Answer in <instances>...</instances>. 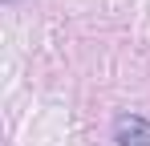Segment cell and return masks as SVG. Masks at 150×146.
<instances>
[{
	"mask_svg": "<svg viewBox=\"0 0 150 146\" xmlns=\"http://www.w3.org/2000/svg\"><path fill=\"white\" fill-rule=\"evenodd\" d=\"M114 142L118 146H150V118H142V114H118Z\"/></svg>",
	"mask_w": 150,
	"mask_h": 146,
	"instance_id": "obj_1",
	"label": "cell"
},
{
	"mask_svg": "<svg viewBox=\"0 0 150 146\" xmlns=\"http://www.w3.org/2000/svg\"><path fill=\"white\" fill-rule=\"evenodd\" d=\"M8 4H12V0H8Z\"/></svg>",
	"mask_w": 150,
	"mask_h": 146,
	"instance_id": "obj_2",
	"label": "cell"
}]
</instances>
